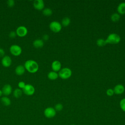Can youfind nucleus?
I'll return each mask as SVG.
<instances>
[{
    "label": "nucleus",
    "instance_id": "2eb2a0df",
    "mask_svg": "<svg viewBox=\"0 0 125 125\" xmlns=\"http://www.w3.org/2000/svg\"><path fill=\"white\" fill-rule=\"evenodd\" d=\"M33 45L36 48H40L43 47L44 45V42L42 40L36 39L33 42Z\"/></svg>",
    "mask_w": 125,
    "mask_h": 125
},
{
    "label": "nucleus",
    "instance_id": "7ed1b4c3",
    "mask_svg": "<svg viewBox=\"0 0 125 125\" xmlns=\"http://www.w3.org/2000/svg\"><path fill=\"white\" fill-rule=\"evenodd\" d=\"M72 75V71L68 67H64L61 69L58 73L59 77L62 79L66 80L69 78Z\"/></svg>",
    "mask_w": 125,
    "mask_h": 125
},
{
    "label": "nucleus",
    "instance_id": "7c9ffc66",
    "mask_svg": "<svg viewBox=\"0 0 125 125\" xmlns=\"http://www.w3.org/2000/svg\"><path fill=\"white\" fill-rule=\"evenodd\" d=\"M42 39L44 41H47L49 39V36H48V35L47 34H44L42 36Z\"/></svg>",
    "mask_w": 125,
    "mask_h": 125
},
{
    "label": "nucleus",
    "instance_id": "f3484780",
    "mask_svg": "<svg viewBox=\"0 0 125 125\" xmlns=\"http://www.w3.org/2000/svg\"><path fill=\"white\" fill-rule=\"evenodd\" d=\"M59 77L58 74L57 73V72L52 71L49 72L47 74V77L49 79L51 80H56Z\"/></svg>",
    "mask_w": 125,
    "mask_h": 125
},
{
    "label": "nucleus",
    "instance_id": "9b49d317",
    "mask_svg": "<svg viewBox=\"0 0 125 125\" xmlns=\"http://www.w3.org/2000/svg\"><path fill=\"white\" fill-rule=\"evenodd\" d=\"M1 90L3 94H4V95H5V96H7L11 94L12 91V87L10 84H6L3 86Z\"/></svg>",
    "mask_w": 125,
    "mask_h": 125
},
{
    "label": "nucleus",
    "instance_id": "b1692460",
    "mask_svg": "<svg viewBox=\"0 0 125 125\" xmlns=\"http://www.w3.org/2000/svg\"><path fill=\"white\" fill-rule=\"evenodd\" d=\"M63 105L61 103L57 104L54 107V109L56 111H61L63 109Z\"/></svg>",
    "mask_w": 125,
    "mask_h": 125
},
{
    "label": "nucleus",
    "instance_id": "2f4dec72",
    "mask_svg": "<svg viewBox=\"0 0 125 125\" xmlns=\"http://www.w3.org/2000/svg\"><path fill=\"white\" fill-rule=\"evenodd\" d=\"M2 94H3V93H2V90H0V97H1Z\"/></svg>",
    "mask_w": 125,
    "mask_h": 125
},
{
    "label": "nucleus",
    "instance_id": "a878e982",
    "mask_svg": "<svg viewBox=\"0 0 125 125\" xmlns=\"http://www.w3.org/2000/svg\"><path fill=\"white\" fill-rule=\"evenodd\" d=\"M106 94H107V95H108L109 96H112L114 94L113 89H112L111 88H109V89H107L106 91Z\"/></svg>",
    "mask_w": 125,
    "mask_h": 125
},
{
    "label": "nucleus",
    "instance_id": "20e7f679",
    "mask_svg": "<svg viewBox=\"0 0 125 125\" xmlns=\"http://www.w3.org/2000/svg\"><path fill=\"white\" fill-rule=\"evenodd\" d=\"M9 50L11 54L14 56H19L22 53V49L21 47L17 44L12 45L10 47Z\"/></svg>",
    "mask_w": 125,
    "mask_h": 125
},
{
    "label": "nucleus",
    "instance_id": "423d86ee",
    "mask_svg": "<svg viewBox=\"0 0 125 125\" xmlns=\"http://www.w3.org/2000/svg\"><path fill=\"white\" fill-rule=\"evenodd\" d=\"M49 28L53 32H59L62 29V24L57 21H53L49 24Z\"/></svg>",
    "mask_w": 125,
    "mask_h": 125
},
{
    "label": "nucleus",
    "instance_id": "4468645a",
    "mask_svg": "<svg viewBox=\"0 0 125 125\" xmlns=\"http://www.w3.org/2000/svg\"><path fill=\"white\" fill-rule=\"evenodd\" d=\"M15 71L16 74L17 75L21 76L24 73V72L25 71V69L24 65L20 64V65H18L16 67Z\"/></svg>",
    "mask_w": 125,
    "mask_h": 125
},
{
    "label": "nucleus",
    "instance_id": "c756f323",
    "mask_svg": "<svg viewBox=\"0 0 125 125\" xmlns=\"http://www.w3.org/2000/svg\"><path fill=\"white\" fill-rule=\"evenodd\" d=\"M4 54H5V51L4 50L0 48V57H3L4 56Z\"/></svg>",
    "mask_w": 125,
    "mask_h": 125
},
{
    "label": "nucleus",
    "instance_id": "bb28decb",
    "mask_svg": "<svg viewBox=\"0 0 125 125\" xmlns=\"http://www.w3.org/2000/svg\"><path fill=\"white\" fill-rule=\"evenodd\" d=\"M26 84L23 81H20L19 82L18 84V86L19 87V88L21 89H22L24 86H25Z\"/></svg>",
    "mask_w": 125,
    "mask_h": 125
},
{
    "label": "nucleus",
    "instance_id": "6e6552de",
    "mask_svg": "<svg viewBox=\"0 0 125 125\" xmlns=\"http://www.w3.org/2000/svg\"><path fill=\"white\" fill-rule=\"evenodd\" d=\"M16 33L18 36L20 37H23L27 35L28 33V30L27 28L24 26H20L17 28Z\"/></svg>",
    "mask_w": 125,
    "mask_h": 125
},
{
    "label": "nucleus",
    "instance_id": "f8f14e48",
    "mask_svg": "<svg viewBox=\"0 0 125 125\" xmlns=\"http://www.w3.org/2000/svg\"><path fill=\"white\" fill-rule=\"evenodd\" d=\"M62 64L60 61L56 60L53 61L51 64V68L54 71H59L61 69Z\"/></svg>",
    "mask_w": 125,
    "mask_h": 125
},
{
    "label": "nucleus",
    "instance_id": "0eeeda50",
    "mask_svg": "<svg viewBox=\"0 0 125 125\" xmlns=\"http://www.w3.org/2000/svg\"><path fill=\"white\" fill-rule=\"evenodd\" d=\"M22 90L25 95L27 96H31L34 94L35 92V88L32 84H26Z\"/></svg>",
    "mask_w": 125,
    "mask_h": 125
},
{
    "label": "nucleus",
    "instance_id": "cd10ccee",
    "mask_svg": "<svg viewBox=\"0 0 125 125\" xmlns=\"http://www.w3.org/2000/svg\"><path fill=\"white\" fill-rule=\"evenodd\" d=\"M7 4L9 7H12L15 5V1L13 0H8L7 1Z\"/></svg>",
    "mask_w": 125,
    "mask_h": 125
},
{
    "label": "nucleus",
    "instance_id": "39448f33",
    "mask_svg": "<svg viewBox=\"0 0 125 125\" xmlns=\"http://www.w3.org/2000/svg\"><path fill=\"white\" fill-rule=\"evenodd\" d=\"M56 111L52 107H46L43 111L44 116L47 118H52L56 115Z\"/></svg>",
    "mask_w": 125,
    "mask_h": 125
},
{
    "label": "nucleus",
    "instance_id": "412c9836",
    "mask_svg": "<svg viewBox=\"0 0 125 125\" xmlns=\"http://www.w3.org/2000/svg\"><path fill=\"white\" fill-rule=\"evenodd\" d=\"M52 10L49 8H46L43 9L42 14L45 16H50L52 14Z\"/></svg>",
    "mask_w": 125,
    "mask_h": 125
},
{
    "label": "nucleus",
    "instance_id": "c85d7f7f",
    "mask_svg": "<svg viewBox=\"0 0 125 125\" xmlns=\"http://www.w3.org/2000/svg\"><path fill=\"white\" fill-rule=\"evenodd\" d=\"M17 36V34H16V33L15 31H11L9 34V36L10 38H14L16 37V36Z\"/></svg>",
    "mask_w": 125,
    "mask_h": 125
},
{
    "label": "nucleus",
    "instance_id": "f257e3e1",
    "mask_svg": "<svg viewBox=\"0 0 125 125\" xmlns=\"http://www.w3.org/2000/svg\"><path fill=\"white\" fill-rule=\"evenodd\" d=\"M24 66L25 70L31 73H35L37 72L39 68L38 63L35 61L32 60L26 61L24 62Z\"/></svg>",
    "mask_w": 125,
    "mask_h": 125
},
{
    "label": "nucleus",
    "instance_id": "4be33fe9",
    "mask_svg": "<svg viewBox=\"0 0 125 125\" xmlns=\"http://www.w3.org/2000/svg\"><path fill=\"white\" fill-rule=\"evenodd\" d=\"M120 19V15L119 14L114 13L111 16V20L114 22L118 21Z\"/></svg>",
    "mask_w": 125,
    "mask_h": 125
},
{
    "label": "nucleus",
    "instance_id": "9d476101",
    "mask_svg": "<svg viewBox=\"0 0 125 125\" xmlns=\"http://www.w3.org/2000/svg\"><path fill=\"white\" fill-rule=\"evenodd\" d=\"M1 64L5 67H9L12 64V59L9 56H4L1 60Z\"/></svg>",
    "mask_w": 125,
    "mask_h": 125
},
{
    "label": "nucleus",
    "instance_id": "a211bd4d",
    "mask_svg": "<svg viewBox=\"0 0 125 125\" xmlns=\"http://www.w3.org/2000/svg\"><path fill=\"white\" fill-rule=\"evenodd\" d=\"M1 103L5 106H9L11 104V100L7 96H3L0 99Z\"/></svg>",
    "mask_w": 125,
    "mask_h": 125
},
{
    "label": "nucleus",
    "instance_id": "1a4fd4ad",
    "mask_svg": "<svg viewBox=\"0 0 125 125\" xmlns=\"http://www.w3.org/2000/svg\"><path fill=\"white\" fill-rule=\"evenodd\" d=\"M34 7L38 10H42L44 9V3L42 0H35L33 2Z\"/></svg>",
    "mask_w": 125,
    "mask_h": 125
},
{
    "label": "nucleus",
    "instance_id": "72a5a7b5",
    "mask_svg": "<svg viewBox=\"0 0 125 125\" xmlns=\"http://www.w3.org/2000/svg\"></svg>",
    "mask_w": 125,
    "mask_h": 125
},
{
    "label": "nucleus",
    "instance_id": "ddd939ff",
    "mask_svg": "<svg viewBox=\"0 0 125 125\" xmlns=\"http://www.w3.org/2000/svg\"><path fill=\"white\" fill-rule=\"evenodd\" d=\"M114 93L119 95V94H122V93H124L125 91V87L123 85L121 84H117L114 88L113 89Z\"/></svg>",
    "mask_w": 125,
    "mask_h": 125
},
{
    "label": "nucleus",
    "instance_id": "5701e85b",
    "mask_svg": "<svg viewBox=\"0 0 125 125\" xmlns=\"http://www.w3.org/2000/svg\"><path fill=\"white\" fill-rule=\"evenodd\" d=\"M96 43H97V45L100 46V47H103L106 44V42H105V40H104L103 39H98L97 42H96Z\"/></svg>",
    "mask_w": 125,
    "mask_h": 125
},
{
    "label": "nucleus",
    "instance_id": "aec40b11",
    "mask_svg": "<svg viewBox=\"0 0 125 125\" xmlns=\"http://www.w3.org/2000/svg\"><path fill=\"white\" fill-rule=\"evenodd\" d=\"M70 23V19L68 17H64L62 21V25L63 26H67Z\"/></svg>",
    "mask_w": 125,
    "mask_h": 125
},
{
    "label": "nucleus",
    "instance_id": "dca6fc26",
    "mask_svg": "<svg viewBox=\"0 0 125 125\" xmlns=\"http://www.w3.org/2000/svg\"><path fill=\"white\" fill-rule=\"evenodd\" d=\"M117 11L119 14H125V2H122L120 3L117 7Z\"/></svg>",
    "mask_w": 125,
    "mask_h": 125
},
{
    "label": "nucleus",
    "instance_id": "6ab92c4d",
    "mask_svg": "<svg viewBox=\"0 0 125 125\" xmlns=\"http://www.w3.org/2000/svg\"><path fill=\"white\" fill-rule=\"evenodd\" d=\"M22 90L20 88H16L13 91V96L16 98H19L21 97L22 94Z\"/></svg>",
    "mask_w": 125,
    "mask_h": 125
},
{
    "label": "nucleus",
    "instance_id": "393cba45",
    "mask_svg": "<svg viewBox=\"0 0 125 125\" xmlns=\"http://www.w3.org/2000/svg\"><path fill=\"white\" fill-rule=\"evenodd\" d=\"M120 106L121 109L125 112V98L122 99L120 102Z\"/></svg>",
    "mask_w": 125,
    "mask_h": 125
},
{
    "label": "nucleus",
    "instance_id": "f03ea898",
    "mask_svg": "<svg viewBox=\"0 0 125 125\" xmlns=\"http://www.w3.org/2000/svg\"><path fill=\"white\" fill-rule=\"evenodd\" d=\"M120 41L121 38L120 36L116 33L110 34L105 40L106 44H117Z\"/></svg>",
    "mask_w": 125,
    "mask_h": 125
},
{
    "label": "nucleus",
    "instance_id": "473e14b6",
    "mask_svg": "<svg viewBox=\"0 0 125 125\" xmlns=\"http://www.w3.org/2000/svg\"><path fill=\"white\" fill-rule=\"evenodd\" d=\"M70 125H75V124H71Z\"/></svg>",
    "mask_w": 125,
    "mask_h": 125
}]
</instances>
